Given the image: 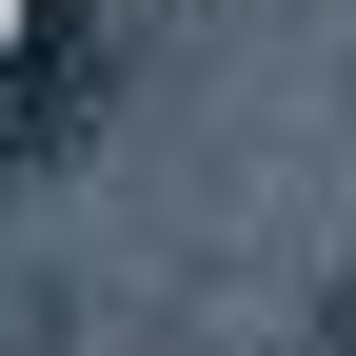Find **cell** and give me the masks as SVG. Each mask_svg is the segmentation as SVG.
<instances>
[{
	"label": "cell",
	"mask_w": 356,
	"mask_h": 356,
	"mask_svg": "<svg viewBox=\"0 0 356 356\" xmlns=\"http://www.w3.org/2000/svg\"><path fill=\"white\" fill-rule=\"evenodd\" d=\"M337 356H356V297H337Z\"/></svg>",
	"instance_id": "6da1fadb"
}]
</instances>
